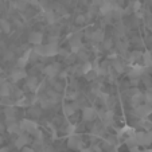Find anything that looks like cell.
Returning <instances> with one entry per match:
<instances>
[{
	"mask_svg": "<svg viewBox=\"0 0 152 152\" xmlns=\"http://www.w3.org/2000/svg\"><path fill=\"white\" fill-rule=\"evenodd\" d=\"M86 20H88V16H86V15H78V16L75 18V23L83 24V23H86Z\"/></svg>",
	"mask_w": 152,
	"mask_h": 152,
	"instance_id": "obj_26",
	"label": "cell"
},
{
	"mask_svg": "<svg viewBox=\"0 0 152 152\" xmlns=\"http://www.w3.org/2000/svg\"><path fill=\"white\" fill-rule=\"evenodd\" d=\"M78 152H93V151H92V148H81V149H78Z\"/></svg>",
	"mask_w": 152,
	"mask_h": 152,
	"instance_id": "obj_33",
	"label": "cell"
},
{
	"mask_svg": "<svg viewBox=\"0 0 152 152\" xmlns=\"http://www.w3.org/2000/svg\"><path fill=\"white\" fill-rule=\"evenodd\" d=\"M22 152H35L32 148H28V147H23L22 148Z\"/></svg>",
	"mask_w": 152,
	"mask_h": 152,
	"instance_id": "obj_32",
	"label": "cell"
},
{
	"mask_svg": "<svg viewBox=\"0 0 152 152\" xmlns=\"http://www.w3.org/2000/svg\"><path fill=\"white\" fill-rule=\"evenodd\" d=\"M4 129H6V126H4V124L1 123V121H0V132H3Z\"/></svg>",
	"mask_w": 152,
	"mask_h": 152,
	"instance_id": "obj_34",
	"label": "cell"
},
{
	"mask_svg": "<svg viewBox=\"0 0 152 152\" xmlns=\"http://www.w3.org/2000/svg\"><path fill=\"white\" fill-rule=\"evenodd\" d=\"M90 38H92L94 42L101 43V42H104V38H105V37H104V31H102V30H97V31L93 32Z\"/></svg>",
	"mask_w": 152,
	"mask_h": 152,
	"instance_id": "obj_18",
	"label": "cell"
},
{
	"mask_svg": "<svg viewBox=\"0 0 152 152\" xmlns=\"http://www.w3.org/2000/svg\"><path fill=\"white\" fill-rule=\"evenodd\" d=\"M143 73H144V66H141V65H132L128 72V75L129 78L133 80V78H140L143 75Z\"/></svg>",
	"mask_w": 152,
	"mask_h": 152,
	"instance_id": "obj_6",
	"label": "cell"
},
{
	"mask_svg": "<svg viewBox=\"0 0 152 152\" xmlns=\"http://www.w3.org/2000/svg\"><path fill=\"white\" fill-rule=\"evenodd\" d=\"M93 70V63L89 62V61H86V62H83V65L81 66V73L82 74H86V73H89Z\"/></svg>",
	"mask_w": 152,
	"mask_h": 152,
	"instance_id": "obj_20",
	"label": "cell"
},
{
	"mask_svg": "<svg viewBox=\"0 0 152 152\" xmlns=\"http://www.w3.org/2000/svg\"><path fill=\"white\" fill-rule=\"evenodd\" d=\"M28 143H30L28 135L23 132V133H20V135H18L16 140H15V147H16V148H19V149H22L23 147H26Z\"/></svg>",
	"mask_w": 152,
	"mask_h": 152,
	"instance_id": "obj_8",
	"label": "cell"
},
{
	"mask_svg": "<svg viewBox=\"0 0 152 152\" xmlns=\"http://www.w3.org/2000/svg\"><path fill=\"white\" fill-rule=\"evenodd\" d=\"M112 10H113V3L112 1H109V0H105V1L98 7V11H100V14L102 15V16L112 14Z\"/></svg>",
	"mask_w": 152,
	"mask_h": 152,
	"instance_id": "obj_10",
	"label": "cell"
},
{
	"mask_svg": "<svg viewBox=\"0 0 152 152\" xmlns=\"http://www.w3.org/2000/svg\"><path fill=\"white\" fill-rule=\"evenodd\" d=\"M3 112H4L6 118H15V116H16V109H15V106H12V105L6 106Z\"/></svg>",
	"mask_w": 152,
	"mask_h": 152,
	"instance_id": "obj_17",
	"label": "cell"
},
{
	"mask_svg": "<svg viewBox=\"0 0 152 152\" xmlns=\"http://www.w3.org/2000/svg\"><path fill=\"white\" fill-rule=\"evenodd\" d=\"M59 49H58L57 42H49L47 45H43V57H54L58 54Z\"/></svg>",
	"mask_w": 152,
	"mask_h": 152,
	"instance_id": "obj_3",
	"label": "cell"
},
{
	"mask_svg": "<svg viewBox=\"0 0 152 152\" xmlns=\"http://www.w3.org/2000/svg\"><path fill=\"white\" fill-rule=\"evenodd\" d=\"M38 86V80L35 77H28L27 78V88L31 90H35Z\"/></svg>",
	"mask_w": 152,
	"mask_h": 152,
	"instance_id": "obj_21",
	"label": "cell"
},
{
	"mask_svg": "<svg viewBox=\"0 0 152 152\" xmlns=\"http://www.w3.org/2000/svg\"><path fill=\"white\" fill-rule=\"evenodd\" d=\"M97 117V110L92 106H85L82 109V118L85 121H93Z\"/></svg>",
	"mask_w": 152,
	"mask_h": 152,
	"instance_id": "obj_5",
	"label": "cell"
},
{
	"mask_svg": "<svg viewBox=\"0 0 152 152\" xmlns=\"http://www.w3.org/2000/svg\"><path fill=\"white\" fill-rule=\"evenodd\" d=\"M7 132L11 133V135H20V133H23L22 129H20L19 123H16V121H14V123L7 125Z\"/></svg>",
	"mask_w": 152,
	"mask_h": 152,
	"instance_id": "obj_13",
	"label": "cell"
},
{
	"mask_svg": "<svg viewBox=\"0 0 152 152\" xmlns=\"http://www.w3.org/2000/svg\"><path fill=\"white\" fill-rule=\"evenodd\" d=\"M31 105V101L26 97V96H22L20 98L16 100V106H23V108H27V106Z\"/></svg>",
	"mask_w": 152,
	"mask_h": 152,
	"instance_id": "obj_19",
	"label": "cell"
},
{
	"mask_svg": "<svg viewBox=\"0 0 152 152\" xmlns=\"http://www.w3.org/2000/svg\"><path fill=\"white\" fill-rule=\"evenodd\" d=\"M0 27H1V30H3L4 32H10V30H11V24H10L6 19L0 20Z\"/></svg>",
	"mask_w": 152,
	"mask_h": 152,
	"instance_id": "obj_23",
	"label": "cell"
},
{
	"mask_svg": "<svg viewBox=\"0 0 152 152\" xmlns=\"http://www.w3.org/2000/svg\"><path fill=\"white\" fill-rule=\"evenodd\" d=\"M77 109H78L77 102H67V104H65V106H63V112H65L66 116H73Z\"/></svg>",
	"mask_w": 152,
	"mask_h": 152,
	"instance_id": "obj_12",
	"label": "cell"
},
{
	"mask_svg": "<svg viewBox=\"0 0 152 152\" xmlns=\"http://www.w3.org/2000/svg\"><path fill=\"white\" fill-rule=\"evenodd\" d=\"M20 125V129H22V132L27 133V135H32L34 131L38 129V124L35 123L34 120H30V118H24L19 123Z\"/></svg>",
	"mask_w": 152,
	"mask_h": 152,
	"instance_id": "obj_1",
	"label": "cell"
},
{
	"mask_svg": "<svg viewBox=\"0 0 152 152\" xmlns=\"http://www.w3.org/2000/svg\"><path fill=\"white\" fill-rule=\"evenodd\" d=\"M28 42L31 43V45H34V46H37V45H42L43 35L40 34V32H31L30 37H28Z\"/></svg>",
	"mask_w": 152,
	"mask_h": 152,
	"instance_id": "obj_11",
	"label": "cell"
},
{
	"mask_svg": "<svg viewBox=\"0 0 152 152\" xmlns=\"http://www.w3.org/2000/svg\"><path fill=\"white\" fill-rule=\"evenodd\" d=\"M45 152H55V151H54V149H53V148H47Z\"/></svg>",
	"mask_w": 152,
	"mask_h": 152,
	"instance_id": "obj_35",
	"label": "cell"
},
{
	"mask_svg": "<svg viewBox=\"0 0 152 152\" xmlns=\"http://www.w3.org/2000/svg\"><path fill=\"white\" fill-rule=\"evenodd\" d=\"M0 104L4 106H8V105H12L14 101H12V98L10 96H7V97H0Z\"/></svg>",
	"mask_w": 152,
	"mask_h": 152,
	"instance_id": "obj_24",
	"label": "cell"
},
{
	"mask_svg": "<svg viewBox=\"0 0 152 152\" xmlns=\"http://www.w3.org/2000/svg\"><path fill=\"white\" fill-rule=\"evenodd\" d=\"M67 147L70 149H81L82 148V139L78 135H70L69 136V140H67Z\"/></svg>",
	"mask_w": 152,
	"mask_h": 152,
	"instance_id": "obj_4",
	"label": "cell"
},
{
	"mask_svg": "<svg viewBox=\"0 0 152 152\" xmlns=\"http://www.w3.org/2000/svg\"><path fill=\"white\" fill-rule=\"evenodd\" d=\"M135 113L139 118H147L152 113V106L148 104H140L135 108Z\"/></svg>",
	"mask_w": 152,
	"mask_h": 152,
	"instance_id": "obj_2",
	"label": "cell"
},
{
	"mask_svg": "<svg viewBox=\"0 0 152 152\" xmlns=\"http://www.w3.org/2000/svg\"><path fill=\"white\" fill-rule=\"evenodd\" d=\"M105 0H92V6H94V7H100L101 4L104 3Z\"/></svg>",
	"mask_w": 152,
	"mask_h": 152,
	"instance_id": "obj_29",
	"label": "cell"
},
{
	"mask_svg": "<svg viewBox=\"0 0 152 152\" xmlns=\"http://www.w3.org/2000/svg\"><path fill=\"white\" fill-rule=\"evenodd\" d=\"M43 14H45V19H46L47 23L54 24L57 18H55V12L53 10H43Z\"/></svg>",
	"mask_w": 152,
	"mask_h": 152,
	"instance_id": "obj_14",
	"label": "cell"
},
{
	"mask_svg": "<svg viewBox=\"0 0 152 152\" xmlns=\"http://www.w3.org/2000/svg\"><path fill=\"white\" fill-rule=\"evenodd\" d=\"M112 65H113V69H115L117 73H123V72H124V63H123V62H120V61H118L117 58H116V59L113 61Z\"/></svg>",
	"mask_w": 152,
	"mask_h": 152,
	"instance_id": "obj_22",
	"label": "cell"
},
{
	"mask_svg": "<svg viewBox=\"0 0 152 152\" xmlns=\"http://www.w3.org/2000/svg\"><path fill=\"white\" fill-rule=\"evenodd\" d=\"M43 73H45L46 77L54 80L58 75V73H59V67H58V65H47V66L43 69Z\"/></svg>",
	"mask_w": 152,
	"mask_h": 152,
	"instance_id": "obj_7",
	"label": "cell"
},
{
	"mask_svg": "<svg viewBox=\"0 0 152 152\" xmlns=\"http://www.w3.org/2000/svg\"><path fill=\"white\" fill-rule=\"evenodd\" d=\"M144 101H145V104H148V105L152 106V93L151 92L144 93Z\"/></svg>",
	"mask_w": 152,
	"mask_h": 152,
	"instance_id": "obj_27",
	"label": "cell"
},
{
	"mask_svg": "<svg viewBox=\"0 0 152 152\" xmlns=\"http://www.w3.org/2000/svg\"><path fill=\"white\" fill-rule=\"evenodd\" d=\"M144 100V94L143 93H135V94L132 96V97H131V104H132V106H137V105H140L141 104V101Z\"/></svg>",
	"mask_w": 152,
	"mask_h": 152,
	"instance_id": "obj_15",
	"label": "cell"
},
{
	"mask_svg": "<svg viewBox=\"0 0 152 152\" xmlns=\"http://www.w3.org/2000/svg\"><path fill=\"white\" fill-rule=\"evenodd\" d=\"M75 131H77V125L75 124H69L66 128V135L70 136V135H74Z\"/></svg>",
	"mask_w": 152,
	"mask_h": 152,
	"instance_id": "obj_25",
	"label": "cell"
},
{
	"mask_svg": "<svg viewBox=\"0 0 152 152\" xmlns=\"http://www.w3.org/2000/svg\"><path fill=\"white\" fill-rule=\"evenodd\" d=\"M1 141H3V139H1V136H0V144H1Z\"/></svg>",
	"mask_w": 152,
	"mask_h": 152,
	"instance_id": "obj_37",
	"label": "cell"
},
{
	"mask_svg": "<svg viewBox=\"0 0 152 152\" xmlns=\"http://www.w3.org/2000/svg\"><path fill=\"white\" fill-rule=\"evenodd\" d=\"M141 59H143V66L144 67H151L152 66V55L149 51H145L141 54Z\"/></svg>",
	"mask_w": 152,
	"mask_h": 152,
	"instance_id": "obj_16",
	"label": "cell"
},
{
	"mask_svg": "<svg viewBox=\"0 0 152 152\" xmlns=\"http://www.w3.org/2000/svg\"><path fill=\"white\" fill-rule=\"evenodd\" d=\"M6 58L7 61H10V59H12V58H14V53H11V51H8V53H6Z\"/></svg>",
	"mask_w": 152,
	"mask_h": 152,
	"instance_id": "obj_30",
	"label": "cell"
},
{
	"mask_svg": "<svg viewBox=\"0 0 152 152\" xmlns=\"http://www.w3.org/2000/svg\"><path fill=\"white\" fill-rule=\"evenodd\" d=\"M11 80H12V82H18V81H20V80H23V78H27V73L24 72V69H15V70H12L11 72Z\"/></svg>",
	"mask_w": 152,
	"mask_h": 152,
	"instance_id": "obj_9",
	"label": "cell"
},
{
	"mask_svg": "<svg viewBox=\"0 0 152 152\" xmlns=\"http://www.w3.org/2000/svg\"><path fill=\"white\" fill-rule=\"evenodd\" d=\"M105 49H110L112 47V40H105Z\"/></svg>",
	"mask_w": 152,
	"mask_h": 152,
	"instance_id": "obj_31",
	"label": "cell"
},
{
	"mask_svg": "<svg viewBox=\"0 0 152 152\" xmlns=\"http://www.w3.org/2000/svg\"><path fill=\"white\" fill-rule=\"evenodd\" d=\"M140 7H141V4H140V1H139V0H136L135 3H133V6H132V8H133V11H139V10H140Z\"/></svg>",
	"mask_w": 152,
	"mask_h": 152,
	"instance_id": "obj_28",
	"label": "cell"
},
{
	"mask_svg": "<svg viewBox=\"0 0 152 152\" xmlns=\"http://www.w3.org/2000/svg\"><path fill=\"white\" fill-rule=\"evenodd\" d=\"M143 152H152V149H145V151H143Z\"/></svg>",
	"mask_w": 152,
	"mask_h": 152,
	"instance_id": "obj_36",
	"label": "cell"
}]
</instances>
